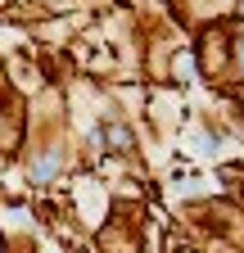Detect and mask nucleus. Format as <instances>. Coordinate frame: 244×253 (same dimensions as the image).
Instances as JSON below:
<instances>
[{
	"label": "nucleus",
	"instance_id": "nucleus-1",
	"mask_svg": "<svg viewBox=\"0 0 244 253\" xmlns=\"http://www.w3.org/2000/svg\"><path fill=\"white\" fill-rule=\"evenodd\" d=\"M54 168H59V154H45L41 163L32 168V181H50V176H54Z\"/></svg>",
	"mask_w": 244,
	"mask_h": 253
}]
</instances>
